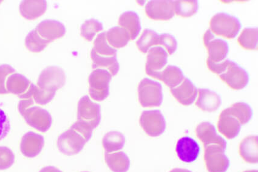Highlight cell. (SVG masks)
<instances>
[{
    "instance_id": "35",
    "label": "cell",
    "mask_w": 258,
    "mask_h": 172,
    "mask_svg": "<svg viewBox=\"0 0 258 172\" xmlns=\"http://www.w3.org/2000/svg\"><path fill=\"white\" fill-rule=\"evenodd\" d=\"M98 55L104 56H117V50L109 46L106 38V32L97 35L94 41L93 49Z\"/></svg>"
},
{
    "instance_id": "1",
    "label": "cell",
    "mask_w": 258,
    "mask_h": 172,
    "mask_svg": "<svg viewBox=\"0 0 258 172\" xmlns=\"http://www.w3.org/2000/svg\"><path fill=\"white\" fill-rule=\"evenodd\" d=\"M33 99L22 100L18 105L21 115L29 126L40 132H46L51 126L52 119L49 112L34 105Z\"/></svg>"
},
{
    "instance_id": "36",
    "label": "cell",
    "mask_w": 258,
    "mask_h": 172,
    "mask_svg": "<svg viewBox=\"0 0 258 172\" xmlns=\"http://www.w3.org/2000/svg\"><path fill=\"white\" fill-rule=\"evenodd\" d=\"M102 23L95 19H90L83 23L81 26V35L85 40L91 41L96 34L103 30Z\"/></svg>"
},
{
    "instance_id": "30",
    "label": "cell",
    "mask_w": 258,
    "mask_h": 172,
    "mask_svg": "<svg viewBox=\"0 0 258 172\" xmlns=\"http://www.w3.org/2000/svg\"><path fill=\"white\" fill-rule=\"evenodd\" d=\"M224 111L236 118L241 125L248 123L253 116V111L251 107L245 103H236Z\"/></svg>"
},
{
    "instance_id": "43",
    "label": "cell",
    "mask_w": 258,
    "mask_h": 172,
    "mask_svg": "<svg viewBox=\"0 0 258 172\" xmlns=\"http://www.w3.org/2000/svg\"><path fill=\"white\" fill-rule=\"evenodd\" d=\"M39 172H63L54 166H47V167L41 168Z\"/></svg>"
},
{
    "instance_id": "15",
    "label": "cell",
    "mask_w": 258,
    "mask_h": 172,
    "mask_svg": "<svg viewBox=\"0 0 258 172\" xmlns=\"http://www.w3.org/2000/svg\"><path fill=\"white\" fill-rule=\"evenodd\" d=\"M35 29L43 39L50 43L63 37L66 33V28L63 24L54 20H44Z\"/></svg>"
},
{
    "instance_id": "19",
    "label": "cell",
    "mask_w": 258,
    "mask_h": 172,
    "mask_svg": "<svg viewBox=\"0 0 258 172\" xmlns=\"http://www.w3.org/2000/svg\"><path fill=\"white\" fill-rule=\"evenodd\" d=\"M198 96L195 105L203 111L214 112L221 105V98L215 92L206 89H200L198 91Z\"/></svg>"
},
{
    "instance_id": "26",
    "label": "cell",
    "mask_w": 258,
    "mask_h": 172,
    "mask_svg": "<svg viewBox=\"0 0 258 172\" xmlns=\"http://www.w3.org/2000/svg\"><path fill=\"white\" fill-rule=\"evenodd\" d=\"M91 57L93 60V69H103L109 71L112 76L117 75L119 70L117 56H104L98 55L94 50L91 52Z\"/></svg>"
},
{
    "instance_id": "31",
    "label": "cell",
    "mask_w": 258,
    "mask_h": 172,
    "mask_svg": "<svg viewBox=\"0 0 258 172\" xmlns=\"http://www.w3.org/2000/svg\"><path fill=\"white\" fill-rule=\"evenodd\" d=\"M159 35L154 31L145 29L140 38L136 41V46L140 51L146 53L151 47L159 46Z\"/></svg>"
},
{
    "instance_id": "6",
    "label": "cell",
    "mask_w": 258,
    "mask_h": 172,
    "mask_svg": "<svg viewBox=\"0 0 258 172\" xmlns=\"http://www.w3.org/2000/svg\"><path fill=\"white\" fill-rule=\"evenodd\" d=\"M111 73L107 70L95 69L88 77L89 93L92 99L97 102L105 100L109 96V82Z\"/></svg>"
},
{
    "instance_id": "42",
    "label": "cell",
    "mask_w": 258,
    "mask_h": 172,
    "mask_svg": "<svg viewBox=\"0 0 258 172\" xmlns=\"http://www.w3.org/2000/svg\"><path fill=\"white\" fill-rule=\"evenodd\" d=\"M231 60H226L220 62V63H216L208 60H207V66L209 69L212 71L213 73L217 74V75H221L222 73H224L225 70L227 69L228 66L230 63Z\"/></svg>"
},
{
    "instance_id": "37",
    "label": "cell",
    "mask_w": 258,
    "mask_h": 172,
    "mask_svg": "<svg viewBox=\"0 0 258 172\" xmlns=\"http://www.w3.org/2000/svg\"><path fill=\"white\" fill-rule=\"evenodd\" d=\"M55 93V91L43 90L35 85L32 99L38 105H46L54 99Z\"/></svg>"
},
{
    "instance_id": "20",
    "label": "cell",
    "mask_w": 258,
    "mask_h": 172,
    "mask_svg": "<svg viewBox=\"0 0 258 172\" xmlns=\"http://www.w3.org/2000/svg\"><path fill=\"white\" fill-rule=\"evenodd\" d=\"M241 126L236 118L228 114L225 111H222L219 115L218 122L219 132L227 139L236 138L241 131Z\"/></svg>"
},
{
    "instance_id": "14",
    "label": "cell",
    "mask_w": 258,
    "mask_h": 172,
    "mask_svg": "<svg viewBox=\"0 0 258 172\" xmlns=\"http://www.w3.org/2000/svg\"><path fill=\"white\" fill-rule=\"evenodd\" d=\"M44 146L42 135L29 132L23 135L20 143L21 152L27 158H35L39 155Z\"/></svg>"
},
{
    "instance_id": "3",
    "label": "cell",
    "mask_w": 258,
    "mask_h": 172,
    "mask_svg": "<svg viewBox=\"0 0 258 172\" xmlns=\"http://www.w3.org/2000/svg\"><path fill=\"white\" fill-rule=\"evenodd\" d=\"M210 27L213 34L227 39H233L241 29V23L235 17L219 13L215 14L210 20Z\"/></svg>"
},
{
    "instance_id": "16",
    "label": "cell",
    "mask_w": 258,
    "mask_h": 172,
    "mask_svg": "<svg viewBox=\"0 0 258 172\" xmlns=\"http://www.w3.org/2000/svg\"><path fill=\"white\" fill-rule=\"evenodd\" d=\"M200 152V147L198 142L188 136L179 139L177 142V155L183 162H194L198 158Z\"/></svg>"
},
{
    "instance_id": "7",
    "label": "cell",
    "mask_w": 258,
    "mask_h": 172,
    "mask_svg": "<svg viewBox=\"0 0 258 172\" xmlns=\"http://www.w3.org/2000/svg\"><path fill=\"white\" fill-rule=\"evenodd\" d=\"M224 148L218 145L205 147L204 161L209 172H225L230 166V161L225 155Z\"/></svg>"
},
{
    "instance_id": "13",
    "label": "cell",
    "mask_w": 258,
    "mask_h": 172,
    "mask_svg": "<svg viewBox=\"0 0 258 172\" xmlns=\"http://www.w3.org/2000/svg\"><path fill=\"white\" fill-rule=\"evenodd\" d=\"M196 133L198 138L203 142L204 147L210 145H218L226 149V141L218 135L215 127L212 124L209 122L199 124L196 129Z\"/></svg>"
},
{
    "instance_id": "47",
    "label": "cell",
    "mask_w": 258,
    "mask_h": 172,
    "mask_svg": "<svg viewBox=\"0 0 258 172\" xmlns=\"http://www.w3.org/2000/svg\"><path fill=\"white\" fill-rule=\"evenodd\" d=\"M82 172H89V171H82Z\"/></svg>"
},
{
    "instance_id": "33",
    "label": "cell",
    "mask_w": 258,
    "mask_h": 172,
    "mask_svg": "<svg viewBox=\"0 0 258 172\" xmlns=\"http://www.w3.org/2000/svg\"><path fill=\"white\" fill-rule=\"evenodd\" d=\"M49 43V41L43 39L35 29L29 32L25 39L26 49L33 53L42 52Z\"/></svg>"
},
{
    "instance_id": "34",
    "label": "cell",
    "mask_w": 258,
    "mask_h": 172,
    "mask_svg": "<svg viewBox=\"0 0 258 172\" xmlns=\"http://www.w3.org/2000/svg\"><path fill=\"white\" fill-rule=\"evenodd\" d=\"M174 14L183 18L194 16L198 10V2L196 0L174 1Z\"/></svg>"
},
{
    "instance_id": "44",
    "label": "cell",
    "mask_w": 258,
    "mask_h": 172,
    "mask_svg": "<svg viewBox=\"0 0 258 172\" xmlns=\"http://www.w3.org/2000/svg\"><path fill=\"white\" fill-rule=\"evenodd\" d=\"M170 172H192V171H189V170H187V169L176 168H173V170H171Z\"/></svg>"
},
{
    "instance_id": "23",
    "label": "cell",
    "mask_w": 258,
    "mask_h": 172,
    "mask_svg": "<svg viewBox=\"0 0 258 172\" xmlns=\"http://www.w3.org/2000/svg\"><path fill=\"white\" fill-rule=\"evenodd\" d=\"M257 136L249 135L240 142L239 153L246 162L256 164L258 161Z\"/></svg>"
},
{
    "instance_id": "11",
    "label": "cell",
    "mask_w": 258,
    "mask_h": 172,
    "mask_svg": "<svg viewBox=\"0 0 258 172\" xmlns=\"http://www.w3.org/2000/svg\"><path fill=\"white\" fill-rule=\"evenodd\" d=\"M218 76L222 81L233 90H243L249 81L247 71L231 61L226 70Z\"/></svg>"
},
{
    "instance_id": "18",
    "label": "cell",
    "mask_w": 258,
    "mask_h": 172,
    "mask_svg": "<svg viewBox=\"0 0 258 172\" xmlns=\"http://www.w3.org/2000/svg\"><path fill=\"white\" fill-rule=\"evenodd\" d=\"M170 92L178 102L185 106L192 105L198 96V89L187 78L180 85L171 89Z\"/></svg>"
},
{
    "instance_id": "39",
    "label": "cell",
    "mask_w": 258,
    "mask_h": 172,
    "mask_svg": "<svg viewBox=\"0 0 258 172\" xmlns=\"http://www.w3.org/2000/svg\"><path fill=\"white\" fill-rule=\"evenodd\" d=\"M16 73V70L9 64L0 65V95L9 94L7 82L9 76Z\"/></svg>"
},
{
    "instance_id": "5",
    "label": "cell",
    "mask_w": 258,
    "mask_h": 172,
    "mask_svg": "<svg viewBox=\"0 0 258 172\" xmlns=\"http://www.w3.org/2000/svg\"><path fill=\"white\" fill-rule=\"evenodd\" d=\"M139 102L144 108H154L162 105V85L149 78L142 79L138 85Z\"/></svg>"
},
{
    "instance_id": "2",
    "label": "cell",
    "mask_w": 258,
    "mask_h": 172,
    "mask_svg": "<svg viewBox=\"0 0 258 172\" xmlns=\"http://www.w3.org/2000/svg\"><path fill=\"white\" fill-rule=\"evenodd\" d=\"M101 121L100 106L92 102L86 96L81 98L77 105V126L88 135L93 136L94 129L99 125Z\"/></svg>"
},
{
    "instance_id": "29",
    "label": "cell",
    "mask_w": 258,
    "mask_h": 172,
    "mask_svg": "<svg viewBox=\"0 0 258 172\" xmlns=\"http://www.w3.org/2000/svg\"><path fill=\"white\" fill-rule=\"evenodd\" d=\"M125 137L120 132H109L103 136L102 145L105 153H111L120 150L125 144Z\"/></svg>"
},
{
    "instance_id": "17",
    "label": "cell",
    "mask_w": 258,
    "mask_h": 172,
    "mask_svg": "<svg viewBox=\"0 0 258 172\" xmlns=\"http://www.w3.org/2000/svg\"><path fill=\"white\" fill-rule=\"evenodd\" d=\"M168 54L161 46L152 47L148 51L145 72L148 75L161 71L167 64Z\"/></svg>"
},
{
    "instance_id": "46",
    "label": "cell",
    "mask_w": 258,
    "mask_h": 172,
    "mask_svg": "<svg viewBox=\"0 0 258 172\" xmlns=\"http://www.w3.org/2000/svg\"><path fill=\"white\" fill-rule=\"evenodd\" d=\"M2 2H4V1H0V5H1Z\"/></svg>"
},
{
    "instance_id": "22",
    "label": "cell",
    "mask_w": 258,
    "mask_h": 172,
    "mask_svg": "<svg viewBox=\"0 0 258 172\" xmlns=\"http://www.w3.org/2000/svg\"><path fill=\"white\" fill-rule=\"evenodd\" d=\"M47 2L44 0H26L20 5L21 16L28 20H35L45 13Z\"/></svg>"
},
{
    "instance_id": "9",
    "label": "cell",
    "mask_w": 258,
    "mask_h": 172,
    "mask_svg": "<svg viewBox=\"0 0 258 172\" xmlns=\"http://www.w3.org/2000/svg\"><path fill=\"white\" fill-rule=\"evenodd\" d=\"M66 82V74L61 68L58 66H48L40 74L37 85L43 90L55 91L63 87Z\"/></svg>"
},
{
    "instance_id": "4",
    "label": "cell",
    "mask_w": 258,
    "mask_h": 172,
    "mask_svg": "<svg viewBox=\"0 0 258 172\" xmlns=\"http://www.w3.org/2000/svg\"><path fill=\"white\" fill-rule=\"evenodd\" d=\"M89 140L84 133L72 125L58 136L57 147L64 155L73 156L81 152Z\"/></svg>"
},
{
    "instance_id": "38",
    "label": "cell",
    "mask_w": 258,
    "mask_h": 172,
    "mask_svg": "<svg viewBox=\"0 0 258 172\" xmlns=\"http://www.w3.org/2000/svg\"><path fill=\"white\" fill-rule=\"evenodd\" d=\"M15 162L14 154L10 148L0 146V170L10 168Z\"/></svg>"
},
{
    "instance_id": "10",
    "label": "cell",
    "mask_w": 258,
    "mask_h": 172,
    "mask_svg": "<svg viewBox=\"0 0 258 172\" xmlns=\"http://www.w3.org/2000/svg\"><path fill=\"white\" fill-rule=\"evenodd\" d=\"M203 40L208 52V60L216 63L225 60L229 52V46L227 41L216 38L210 29L204 34Z\"/></svg>"
},
{
    "instance_id": "8",
    "label": "cell",
    "mask_w": 258,
    "mask_h": 172,
    "mask_svg": "<svg viewBox=\"0 0 258 172\" xmlns=\"http://www.w3.org/2000/svg\"><path fill=\"white\" fill-rule=\"evenodd\" d=\"M139 123L145 132L151 137H158L166 129L165 118L158 110L142 112Z\"/></svg>"
},
{
    "instance_id": "27",
    "label": "cell",
    "mask_w": 258,
    "mask_h": 172,
    "mask_svg": "<svg viewBox=\"0 0 258 172\" xmlns=\"http://www.w3.org/2000/svg\"><path fill=\"white\" fill-rule=\"evenodd\" d=\"M105 160L112 171L127 172L129 170L130 160L123 152L105 153Z\"/></svg>"
},
{
    "instance_id": "32",
    "label": "cell",
    "mask_w": 258,
    "mask_h": 172,
    "mask_svg": "<svg viewBox=\"0 0 258 172\" xmlns=\"http://www.w3.org/2000/svg\"><path fill=\"white\" fill-rule=\"evenodd\" d=\"M242 48L248 50L257 49V28H245L238 38Z\"/></svg>"
},
{
    "instance_id": "24",
    "label": "cell",
    "mask_w": 258,
    "mask_h": 172,
    "mask_svg": "<svg viewBox=\"0 0 258 172\" xmlns=\"http://www.w3.org/2000/svg\"><path fill=\"white\" fill-rule=\"evenodd\" d=\"M31 84L32 82L26 77L22 74L14 73L9 76L7 89L9 94L16 95L22 99L30 89Z\"/></svg>"
},
{
    "instance_id": "45",
    "label": "cell",
    "mask_w": 258,
    "mask_h": 172,
    "mask_svg": "<svg viewBox=\"0 0 258 172\" xmlns=\"http://www.w3.org/2000/svg\"><path fill=\"white\" fill-rule=\"evenodd\" d=\"M244 172H257V170H247V171H245Z\"/></svg>"
},
{
    "instance_id": "12",
    "label": "cell",
    "mask_w": 258,
    "mask_h": 172,
    "mask_svg": "<svg viewBox=\"0 0 258 172\" xmlns=\"http://www.w3.org/2000/svg\"><path fill=\"white\" fill-rule=\"evenodd\" d=\"M174 1L153 0L145 7V13L149 19L157 21H168L174 16Z\"/></svg>"
},
{
    "instance_id": "40",
    "label": "cell",
    "mask_w": 258,
    "mask_h": 172,
    "mask_svg": "<svg viewBox=\"0 0 258 172\" xmlns=\"http://www.w3.org/2000/svg\"><path fill=\"white\" fill-rule=\"evenodd\" d=\"M159 46H162L167 49L169 55L173 54L177 47L176 38L169 34L159 35Z\"/></svg>"
},
{
    "instance_id": "28",
    "label": "cell",
    "mask_w": 258,
    "mask_h": 172,
    "mask_svg": "<svg viewBox=\"0 0 258 172\" xmlns=\"http://www.w3.org/2000/svg\"><path fill=\"white\" fill-rule=\"evenodd\" d=\"M106 38L109 44L113 48H121L126 45L130 36L125 29L119 26H115L106 32Z\"/></svg>"
},
{
    "instance_id": "41",
    "label": "cell",
    "mask_w": 258,
    "mask_h": 172,
    "mask_svg": "<svg viewBox=\"0 0 258 172\" xmlns=\"http://www.w3.org/2000/svg\"><path fill=\"white\" fill-rule=\"evenodd\" d=\"M10 120L6 113L0 109V141L4 139L10 132Z\"/></svg>"
},
{
    "instance_id": "25",
    "label": "cell",
    "mask_w": 258,
    "mask_h": 172,
    "mask_svg": "<svg viewBox=\"0 0 258 172\" xmlns=\"http://www.w3.org/2000/svg\"><path fill=\"white\" fill-rule=\"evenodd\" d=\"M118 25L128 32L131 40H134L141 30L139 17L133 11L124 12L121 14L118 19Z\"/></svg>"
},
{
    "instance_id": "21",
    "label": "cell",
    "mask_w": 258,
    "mask_h": 172,
    "mask_svg": "<svg viewBox=\"0 0 258 172\" xmlns=\"http://www.w3.org/2000/svg\"><path fill=\"white\" fill-rule=\"evenodd\" d=\"M150 76L161 80L171 89L177 87L185 78L182 70L179 67L172 65H169L164 70L153 73Z\"/></svg>"
}]
</instances>
